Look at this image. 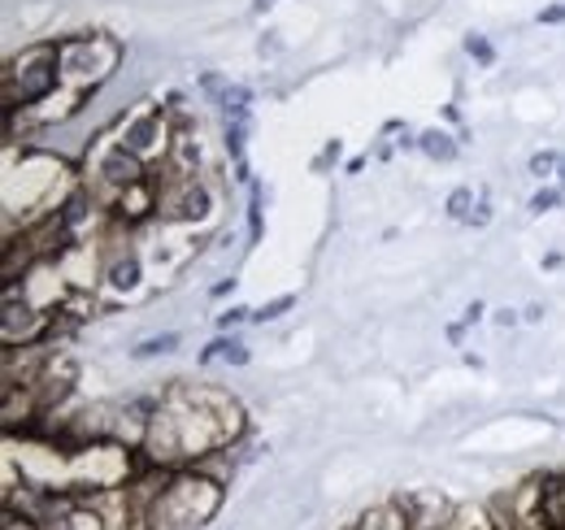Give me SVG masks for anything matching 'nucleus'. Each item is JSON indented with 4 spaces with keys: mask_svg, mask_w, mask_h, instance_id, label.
<instances>
[{
    "mask_svg": "<svg viewBox=\"0 0 565 530\" xmlns=\"http://www.w3.org/2000/svg\"><path fill=\"white\" fill-rule=\"evenodd\" d=\"M62 87V57H57V40H40L26 44L22 53L9 57L4 66V114L18 109H35L40 100H49Z\"/></svg>",
    "mask_w": 565,
    "mask_h": 530,
    "instance_id": "obj_2",
    "label": "nucleus"
},
{
    "mask_svg": "<svg viewBox=\"0 0 565 530\" xmlns=\"http://www.w3.org/2000/svg\"><path fill=\"white\" fill-rule=\"evenodd\" d=\"M100 278H105V287H109L114 296H131V292H140V283H143V257L140 253L118 248L114 257H105Z\"/></svg>",
    "mask_w": 565,
    "mask_h": 530,
    "instance_id": "obj_5",
    "label": "nucleus"
},
{
    "mask_svg": "<svg viewBox=\"0 0 565 530\" xmlns=\"http://www.w3.org/2000/svg\"><path fill=\"white\" fill-rule=\"evenodd\" d=\"M557 166H562V152H535V157H531V174H535V179H553Z\"/></svg>",
    "mask_w": 565,
    "mask_h": 530,
    "instance_id": "obj_11",
    "label": "nucleus"
},
{
    "mask_svg": "<svg viewBox=\"0 0 565 530\" xmlns=\"http://www.w3.org/2000/svg\"><path fill=\"white\" fill-rule=\"evenodd\" d=\"M522 318H526V322H544V305H526Z\"/></svg>",
    "mask_w": 565,
    "mask_h": 530,
    "instance_id": "obj_18",
    "label": "nucleus"
},
{
    "mask_svg": "<svg viewBox=\"0 0 565 530\" xmlns=\"http://www.w3.org/2000/svg\"><path fill=\"white\" fill-rule=\"evenodd\" d=\"M222 487L226 483L201 465L170 469V478L140 505L143 530H201L222 509Z\"/></svg>",
    "mask_w": 565,
    "mask_h": 530,
    "instance_id": "obj_1",
    "label": "nucleus"
},
{
    "mask_svg": "<svg viewBox=\"0 0 565 530\" xmlns=\"http://www.w3.org/2000/svg\"><path fill=\"white\" fill-rule=\"evenodd\" d=\"M57 57H62V83L96 96L118 74L122 44L114 35H105V31H96V35L83 31V35H62L57 40Z\"/></svg>",
    "mask_w": 565,
    "mask_h": 530,
    "instance_id": "obj_3",
    "label": "nucleus"
},
{
    "mask_svg": "<svg viewBox=\"0 0 565 530\" xmlns=\"http://www.w3.org/2000/svg\"><path fill=\"white\" fill-rule=\"evenodd\" d=\"M479 318H483V305H479V300H475V305H470V309H466V327H475V322H479Z\"/></svg>",
    "mask_w": 565,
    "mask_h": 530,
    "instance_id": "obj_17",
    "label": "nucleus"
},
{
    "mask_svg": "<svg viewBox=\"0 0 565 530\" xmlns=\"http://www.w3.org/2000/svg\"><path fill=\"white\" fill-rule=\"evenodd\" d=\"M557 179L565 183V152H562V166H557Z\"/></svg>",
    "mask_w": 565,
    "mask_h": 530,
    "instance_id": "obj_20",
    "label": "nucleus"
},
{
    "mask_svg": "<svg viewBox=\"0 0 565 530\" xmlns=\"http://www.w3.org/2000/svg\"><path fill=\"white\" fill-rule=\"evenodd\" d=\"M166 352H179V331H166V335H152V339H143L140 348H136V357H166Z\"/></svg>",
    "mask_w": 565,
    "mask_h": 530,
    "instance_id": "obj_8",
    "label": "nucleus"
},
{
    "mask_svg": "<svg viewBox=\"0 0 565 530\" xmlns=\"http://www.w3.org/2000/svg\"><path fill=\"white\" fill-rule=\"evenodd\" d=\"M244 318H253V309H226V314L217 318V327H222V331H231V327H239Z\"/></svg>",
    "mask_w": 565,
    "mask_h": 530,
    "instance_id": "obj_14",
    "label": "nucleus"
},
{
    "mask_svg": "<svg viewBox=\"0 0 565 530\" xmlns=\"http://www.w3.org/2000/svg\"><path fill=\"white\" fill-rule=\"evenodd\" d=\"M470 204H475L470 188H457V192L448 197V218H452V222H470V213H475Z\"/></svg>",
    "mask_w": 565,
    "mask_h": 530,
    "instance_id": "obj_9",
    "label": "nucleus"
},
{
    "mask_svg": "<svg viewBox=\"0 0 565 530\" xmlns=\"http://www.w3.org/2000/svg\"><path fill=\"white\" fill-rule=\"evenodd\" d=\"M296 305V296H279V300H270V305H262V309H253V322H279L282 314Z\"/></svg>",
    "mask_w": 565,
    "mask_h": 530,
    "instance_id": "obj_10",
    "label": "nucleus"
},
{
    "mask_svg": "<svg viewBox=\"0 0 565 530\" xmlns=\"http://www.w3.org/2000/svg\"><path fill=\"white\" fill-rule=\"evenodd\" d=\"M513 322H518V314H513V309H500V314H495V327H513Z\"/></svg>",
    "mask_w": 565,
    "mask_h": 530,
    "instance_id": "obj_19",
    "label": "nucleus"
},
{
    "mask_svg": "<svg viewBox=\"0 0 565 530\" xmlns=\"http://www.w3.org/2000/svg\"><path fill=\"white\" fill-rule=\"evenodd\" d=\"M565 200V192H557V188H544V192H535L531 197V213H548V209H557Z\"/></svg>",
    "mask_w": 565,
    "mask_h": 530,
    "instance_id": "obj_13",
    "label": "nucleus"
},
{
    "mask_svg": "<svg viewBox=\"0 0 565 530\" xmlns=\"http://www.w3.org/2000/svg\"><path fill=\"white\" fill-rule=\"evenodd\" d=\"M466 53L479 62V66H492L495 62V53H492V44L483 40V35H466Z\"/></svg>",
    "mask_w": 565,
    "mask_h": 530,
    "instance_id": "obj_12",
    "label": "nucleus"
},
{
    "mask_svg": "<svg viewBox=\"0 0 565 530\" xmlns=\"http://www.w3.org/2000/svg\"><path fill=\"white\" fill-rule=\"evenodd\" d=\"M540 22H565V4H553V9H544V13H540Z\"/></svg>",
    "mask_w": 565,
    "mask_h": 530,
    "instance_id": "obj_16",
    "label": "nucleus"
},
{
    "mask_svg": "<svg viewBox=\"0 0 565 530\" xmlns=\"http://www.w3.org/2000/svg\"><path fill=\"white\" fill-rule=\"evenodd\" d=\"M418 152H426L430 161H452L457 157V139L448 131H439V127H430V131L418 135Z\"/></svg>",
    "mask_w": 565,
    "mask_h": 530,
    "instance_id": "obj_6",
    "label": "nucleus"
},
{
    "mask_svg": "<svg viewBox=\"0 0 565 530\" xmlns=\"http://www.w3.org/2000/svg\"><path fill=\"white\" fill-rule=\"evenodd\" d=\"M114 139H118L127 152H136L140 161H148V166H152V161L161 166V161L170 157L179 131H174V123H170V109L161 105V109H136V114H127Z\"/></svg>",
    "mask_w": 565,
    "mask_h": 530,
    "instance_id": "obj_4",
    "label": "nucleus"
},
{
    "mask_svg": "<svg viewBox=\"0 0 565 530\" xmlns=\"http://www.w3.org/2000/svg\"><path fill=\"white\" fill-rule=\"evenodd\" d=\"M470 222H475V226H488V222H492V204H488V200H479V204H475V213H470Z\"/></svg>",
    "mask_w": 565,
    "mask_h": 530,
    "instance_id": "obj_15",
    "label": "nucleus"
},
{
    "mask_svg": "<svg viewBox=\"0 0 565 530\" xmlns=\"http://www.w3.org/2000/svg\"><path fill=\"white\" fill-rule=\"evenodd\" d=\"M356 530H414V527H409V513H401L396 505H383V509H370Z\"/></svg>",
    "mask_w": 565,
    "mask_h": 530,
    "instance_id": "obj_7",
    "label": "nucleus"
}]
</instances>
